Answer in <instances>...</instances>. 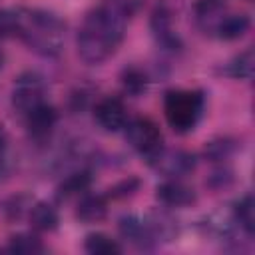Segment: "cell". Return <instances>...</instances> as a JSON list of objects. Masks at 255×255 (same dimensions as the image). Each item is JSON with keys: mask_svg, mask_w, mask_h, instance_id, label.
Returning <instances> with one entry per match:
<instances>
[{"mask_svg": "<svg viewBox=\"0 0 255 255\" xmlns=\"http://www.w3.org/2000/svg\"><path fill=\"white\" fill-rule=\"evenodd\" d=\"M147 163L153 169H157L163 177H185L195 169L197 157H195V153H191L187 149H165L163 147Z\"/></svg>", "mask_w": 255, "mask_h": 255, "instance_id": "6", "label": "cell"}, {"mask_svg": "<svg viewBox=\"0 0 255 255\" xmlns=\"http://www.w3.org/2000/svg\"><path fill=\"white\" fill-rule=\"evenodd\" d=\"M66 24L64 20L46 8H20L18 38L24 44L46 58H54L64 48Z\"/></svg>", "mask_w": 255, "mask_h": 255, "instance_id": "2", "label": "cell"}, {"mask_svg": "<svg viewBox=\"0 0 255 255\" xmlns=\"http://www.w3.org/2000/svg\"><path fill=\"white\" fill-rule=\"evenodd\" d=\"M34 199L28 195V193H16V195H10L4 205H2V215L6 221L14 223V221H20L24 217H28V211L32 207Z\"/></svg>", "mask_w": 255, "mask_h": 255, "instance_id": "20", "label": "cell"}, {"mask_svg": "<svg viewBox=\"0 0 255 255\" xmlns=\"http://www.w3.org/2000/svg\"><path fill=\"white\" fill-rule=\"evenodd\" d=\"M44 249H46L44 241L36 233H28V231L12 235L8 239V245H6V251L16 253V255H38Z\"/></svg>", "mask_w": 255, "mask_h": 255, "instance_id": "19", "label": "cell"}, {"mask_svg": "<svg viewBox=\"0 0 255 255\" xmlns=\"http://www.w3.org/2000/svg\"><path fill=\"white\" fill-rule=\"evenodd\" d=\"M124 131L129 147L135 153H139L145 161H151L163 149V135L159 131V126L149 118L139 116V118L128 120Z\"/></svg>", "mask_w": 255, "mask_h": 255, "instance_id": "4", "label": "cell"}, {"mask_svg": "<svg viewBox=\"0 0 255 255\" xmlns=\"http://www.w3.org/2000/svg\"><path fill=\"white\" fill-rule=\"evenodd\" d=\"M237 149V141L231 137H215L205 143L203 157L209 161H227Z\"/></svg>", "mask_w": 255, "mask_h": 255, "instance_id": "22", "label": "cell"}, {"mask_svg": "<svg viewBox=\"0 0 255 255\" xmlns=\"http://www.w3.org/2000/svg\"><path fill=\"white\" fill-rule=\"evenodd\" d=\"M110 207V199L106 193H84L76 205V217L82 223H100L106 219Z\"/></svg>", "mask_w": 255, "mask_h": 255, "instance_id": "12", "label": "cell"}, {"mask_svg": "<svg viewBox=\"0 0 255 255\" xmlns=\"http://www.w3.org/2000/svg\"><path fill=\"white\" fill-rule=\"evenodd\" d=\"M225 74L235 78V80H251V76H253V48L239 52L225 66Z\"/></svg>", "mask_w": 255, "mask_h": 255, "instance_id": "23", "label": "cell"}, {"mask_svg": "<svg viewBox=\"0 0 255 255\" xmlns=\"http://www.w3.org/2000/svg\"><path fill=\"white\" fill-rule=\"evenodd\" d=\"M92 181H94V177H92V171H88V169H78L74 173H68L60 181V185L56 189V197L60 201H66V199H72V197H80L90 189Z\"/></svg>", "mask_w": 255, "mask_h": 255, "instance_id": "15", "label": "cell"}, {"mask_svg": "<svg viewBox=\"0 0 255 255\" xmlns=\"http://www.w3.org/2000/svg\"><path fill=\"white\" fill-rule=\"evenodd\" d=\"M94 120H96V124L104 131L116 133V131H122L126 128L129 116H128V108H126L122 98L106 96V98L96 102V106H94Z\"/></svg>", "mask_w": 255, "mask_h": 255, "instance_id": "8", "label": "cell"}, {"mask_svg": "<svg viewBox=\"0 0 255 255\" xmlns=\"http://www.w3.org/2000/svg\"><path fill=\"white\" fill-rule=\"evenodd\" d=\"M84 249L90 255H116L122 253V245L106 233H90L84 241Z\"/></svg>", "mask_w": 255, "mask_h": 255, "instance_id": "21", "label": "cell"}, {"mask_svg": "<svg viewBox=\"0 0 255 255\" xmlns=\"http://www.w3.org/2000/svg\"><path fill=\"white\" fill-rule=\"evenodd\" d=\"M205 112V96L199 90H169L163 98V116L177 133L195 129Z\"/></svg>", "mask_w": 255, "mask_h": 255, "instance_id": "3", "label": "cell"}, {"mask_svg": "<svg viewBox=\"0 0 255 255\" xmlns=\"http://www.w3.org/2000/svg\"><path fill=\"white\" fill-rule=\"evenodd\" d=\"M225 12H227L225 0H195V4H193L195 22L207 34H213L215 24L221 20V16Z\"/></svg>", "mask_w": 255, "mask_h": 255, "instance_id": "13", "label": "cell"}, {"mask_svg": "<svg viewBox=\"0 0 255 255\" xmlns=\"http://www.w3.org/2000/svg\"><path fill=\"white\" fill-rule=\"evenodd\" d=\"M231 217L235 221V225L247 235V237H253L255 233V201H253V195L251 193H245L241 195L233 207H231Z\"/></svg>", "mask_w": 255, "mask_h": 255, "instance_id": "17", "label": "cell"}, {"mask_svg": "<svg viewBox=\"0 0 255 255\" xmlns=\"http://www.w3.org/2000/svg\"><path fill=\"white\" fill-rule=\"evenodd\" d=\"M28 221L34 231L50 233V231H56V227L60 223V213H58L56 205H52L48 201H34L28 211Z\"/></svg>", "mask_w": 255, "mask_h": 255, "instance_id": "14", "label": "cell"}, {"mask_svg": "<svg viewBox=\"0 0 255 255\" xmlns=\"http://www.w3.org/2000/svg\"><path fill=\"white\" fill-rule=\"evenodd\" d=\"M231 181H233V171L227 169V167H219V169H215V171L209 175V179H207V183H209L211 187H215V189L227 187Z\"/></svg>", "mask_w": 255, "mask_h": 255, "instance_id": "25", "label": "cell"}, {"mask_svg": "<svg viewBox=\"0 0 255 255\" xmlns=\"http://www.w3.org/2000/svg\"><path fill=\"white\" fill-rule=\"evenodd\" d=\"M120 82H122V90L126 96L137 98V96L145 94L149 78L139 66H126L120 74Z\"/></svg>", "mask_w": 255, "mask_h": 255, "instance_id": "18", "label": "cell"}, {"mask_svg": "<svg viewBox=\"0 0 255 255\" xmlns=\"http://www.w3.org/2000/svg\"><path fill=\"white\" fill-rule=\"evenodd\" d=\"M118 229H120V235L128 239L129 243H133L137 249H153L157 245L151 235L145 215H133V213L124 215L118 221Z\"/></svg>", "mask_w": 255, "mask_h": 255, "instance_id": "11", "label": "cell"}, {"mask_svg": "<svg viewBox=\"0 0 255 255\" xmlns=\"http://www.w3.org/2000/svg\"><path fill=\"white\" fill-rule=\"evenodd\" d=\"M149 26H151V32H153V38L155 42L167 50V52H177L181 50L183 42L177 34V30L173 28V14H171V8L167 4H157L151 12V20H149Z\"/></svg>", "mask_w": 255, "mask_h": 255, "instance_id": "9", "label": "cell"}, {"mask_svg": "<svg viewBox=\"0 0 255 255\" xmlns=\"http://www.w3.org/2000/svg\"><path fill=\"white\" fill-rule=\"evenodd\" d=\"M139 185H141L139 177L129 175V177H126V179L118 181L116 185H112V187L108 189L106 197H108V199H126V197H131V195L139 189Z\"/></svg>", "mask_w": 255, "mask_h": 255, "instance_id": "24", "label": "cell"}, {"mask_svg": "<svg viewBox=\"0 0 255 255\" xmlns=\"http://www.w3.org/2000/svg\"><path fill=\"white\" fill-rule=\"evenodd\" d=\"M6 147H8V131H6V128L0 124V155H4Z\"/></svg>", "mask_w": 255, "mask_h": 255, "instance_id": "26", "label": "cell"}, {"mask_svg": "<svg viewBox=\"0 0 255 255\" xmlns=\"http://www.w3.org/2000/svg\"><path fill=\"white\" fill-rule=\"evenodd\" d=\"M251 26V20L247 14H235V12H225L221 20L213 28V36L219 40H237L241 38Z\"/></svg>", "mask_w": 255, "mask_h": 255, "instance_id": "16", "label": "cell"}, {"mask_svg": "<svg viewBox=\"0 0 255 255\" xmlns=\"http://www.w3.org/2000/svg\"><path fill=\"white\" fill-rule=\"evenodd\" d=\"M46 102V80L40 72L28 70L22 72L14 86H12V106L18 110L22 116L36 108L38 104Z\"/></svg>", "mask_w": 255, "mask_h": 255, "instance_id": "5", "label": "cell"}, {"mask_svg": "<svg viewBox=\"0 0 255 255\" xmlns=\"http://www.w3.org/2000/svg\"><path fill=\"white\" fill-rule=\"evenodd\" d=\"M129 16L114 2L104 0L92 8L78 30V54L86 64H102L116 54L126 36Z\"/></svg>", "mask_w": 255, "mask_h": 255, "instance_id": "1", "label": "cell"}, {"mask_svg": "<svg viewBox=\"0 0 255 255\" xmlns=\"http://www.w3.org/2000/svg\"><path fill=\"white\" fill-rule=\"evenodd\" d=\"M0 68H2V54H0Z\"/></svg>", "mask_w": 255, "mask_h": 255, "instance_id": "28", "label": "cell"}, {"mask_svg": "<svg viewBox=\"0 0 255 255\" xmlns=\"http://www.w3.org/2000/svg\"><path fill=\"white\" fill-rule=\"evenodd\" d=\"M155 197L165 207H187L197 199L195 189L187 185L181 177H165L155 187Z\"/></svg>", "mask_w": 255, "mask_h": 255, "instance_id": "10", "label": "cell"}, {"mask_svg": "<svg viewBox=\"0 0 255 255\" xmlns=\"http://www.w3.org/2000/svg\"><path fill=\"white\" fill-rule=\"evenodd\" d=\"M22 118H24L28 137L34 141H46L54 133L58 120H60V114L52 104L42 102L36 108H32L30 112H26Z\"/></svg>", "mask_w": 255, "mask_h": 255, "instance_id": "7", "label": "cell"}, {"mask_svg": "<svg viewBox=\"0 0 255 255\" xmlns=\"http://www.w3.org/2000/svg\"><path fill=\"white\" fill-rule=\"evenodd\" d=\"M4 173V155H0V177Z\"/></svg>", "mask_w": 255, "mask_h": 255, "instance_id": "27", "label": "cell"}]
</instances>
